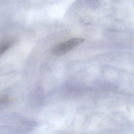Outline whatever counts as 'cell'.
<instances>
[{"mask_svg": "<svg viewBox=\"0 0 134 134\" xmlns=\"http://www.w3.org/2000/svg\"><path fill=\"white\" fill-rule=\"evenodd\" d=\"M83 41L84 39L82 38H71L65 42H61L53 46L51 49V52L52 54L56 56L64 55Z\"/></svg>", "mask_w": 134, "mask_h": 134, "instance_id": "cell-1", "label": "cell"}, {"mask_svg": "<svg viewBox=\"0 0 134 134\" xmlns=\"http://www.w3.org/2000/svg\"><path fill=\"white\" fill-rule=\"evenodd\" d=\"M12 41L8 40L1 43L0 46V54L2 55L10 47L12 44Z\"/></svg>", "mask_w": 134, "mask_h": 134, "instance_id": "cell-2", "label": "cell"}]
</instances>
